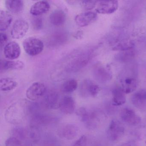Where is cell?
Here are the masks:
<instances>
[{
    "label": "cell",
    "mask_w": 146,
    "mask_h": 146,
    "mask_svg": "<svg viewBox=\"0 0 146 146\" xmlns=\"http://www.w3.org/2000/svg\"><path fill=\"white\" fill-rule=\"evenodd\" d=\"M25 107L20 103H17L10 106L6 111L5 118L8 123L19 124L23 122L26 116Z\"/></svg>",
    "instance_id": "1"
},
{
    "label": "cell",
    "mask_w": 146,
    "mask_h": 146,
    "mask_svg": "<svg viewBox=\"0 0 146 146\" xmlns=\"http://www.w3.org/2000/svg\"><path fill=\"white\" fill-rule=\"evenodd\" d=\"M23 45L25 52L31 56L38 55L44 48V44L42 41L36 37L26 38L23 42Z\"/></svg>",
    "instance_id": "2"
},
{
    "label": "cell",
    "mask_w": 146,
    "mask_h": 146,
    "mask_svg": "<svg viewBox=\"0 0 146 146\" xmlns=\"http://www.w3.org/2000/svg\"><path fill=\"white\" fill-rule=\"evenodd\" d=\"M93 56V50H89L83 53L71 62L67 69L71 72L78 71L88 64Z\"/></svg>",
    "instance_id": "3"
},
{
    "label": "cell",
    "mask_w": 146,
    "mask_h": 146,
    "mask_svg": "<svg viewBox=\"0 0 146 146\" xmlns=\"http://www.w3.org/2000/svg\"><path fill=\"white\" fill-rule=\"evenodd\" d=\"M125 128L122 123L117 119L111 121L107 131L108 138L112 141H118L123 135Z\"/></svg>",
    "instance_id": "4"
},
{
    "label": "cell",
    "mask_w": 146,
    "mask_h": 146,
    "mask_svg": "<svg viewBox=\"0 0 146 146\" xmlns=\"http://www.w3.org/2000/svg\"><path fill=\"white\" fill-rule=\"evenodd\" d=\"M47 92L46 85L40 82L33 83L27 89L26 97L31 101H36L44 96Z\"/></svg>",
    "instance_id": "5"
},
{
    "label": "cell",
    "mask_w": 146,
    "mask_h": 146,
    "mask_svg": "<svg viewBox=\"0 0 146 146\" xmlns=\"http://www.w3.org/2000/svg\"><path fill=\"white\" fill-rule=\"evenodd\" d=\"M79 90L82 96L94 97L98 95L100 88V86L93 80L85 79L81 83Z\"/></svg>",
    "instance_id": "6"
},
{
    "label": "cell",
    "mask_w": 146,
    "mask_h": 146,
    "mask_svg": "<svg viewBox=\"0 0 146 146\" xmlns=\"http://www.w3.org/2000/svg\"><path fill=\"white\" fill-rule=\"evenodd\" d=\"M29 29V23L23 19H17L14 22L11 30L13 39L19 40L25 36Z\"/></svg>",
    "instance_id": "7"
},
{
    "label": "cell",
    "mask_w": 146,
    "mask_h": 146,
    "mask_svg": "<svg viewBox=\"0 0 146 146\" xmlns=\"http://www.w3.org/2000/svg\"><path fill=\"white\" fill-rule=\"evenodd\" d=\"M94 77L96 81L102 83L107 82L112 78V74L109 69L100 63L94 66L93 70Z\"/></svg>",
    "instance_id": "8"
},
{
    "label": "cell",
    "mask_w": 146,
    "mask_h": 146,
    "mask_svg": "<svg viewBox=\"0 0 146 146\" xmlns=\"http://www.w3.org/2000/svg\"><path fill=\"white\" fill-rule=\"evenodd\" d=\"M120 87L125 94L134 92L138 85L137 79L134 75L125 73L120 79Z\"/></svg>",
    "instance_id": "9"
},
{
    "label": "cell",
    "mask_w": 146,
    "mask_h": 146,
    "mask_svg": "<svg viewBox=\"0 0 146 146\" xmlns=\"http://www.w3.org/2000/svg\"><path fill=\"white\" fill-rule=\"evenodd\" d=\"M118 6V2L116 1H97L96 11L100 14H112L117 10Z\"/></svg>",
    "instance_id": "10"
},
{
    "label": "cell",
    "mask_w": 146,
    "mask_h": 146,
    "mask_svg": "<svg viewBox=\"0 0 146 146\" xmlns=\"http://www.w3.org/2000/svg\"><path fill=\"white\" fill-rule=\"evenodd\" d=\"M120 117L123 121L131 125H136L141 123V117L132 109L123 108L121 111Z\"/></svg>",
    "instance_id": "11"
},
{
    "label": "cell",
    "mask_w": 146,
    "mask_h": 146,
    "mask_svg": "<svg viewBox=\"0 0 146 146\" xmlns=\"http://www.w3.org/2000/svg\"><path fill=\"white\" fill-rule=\"evenodd\" d=\"M97 17V14L94 12H85L77 15L75 17V21L78 26L86 27L94 23Z\"/></svg>",
    "instance_id": "12"
},
{
    "label": "cell",
    "mask_w": 146,
    "mask_h": 146,
    "mask_svg": "<svg viewBox=\"0 0 146 146\" xmlns=\"http://www.w3.org/2000/svg\"><path fill=\"white\" fill-rule=\"evenodd\" d=\"M4 53L5 58L9 60H14L18 58L21 54L19 44L14 41L8 42L4 47Z\"/></svg>",
    "instance_id": "13"
},
{
    "label": "cell",
    "mask_w": 146,
    "mask_h": 146,
    "mask_svg": "<svg viewBox=\"0 0 146 146\" xmlns=\"http://www.w3.org/2000/svg\"><path fill=\"white\" fill-rule=\"evenodd\" d=\"M131 101L133 106L137 109L146 111V90H141L133 94Z\"/></svg>",
    "instance_id": "14"
},
{
    "label": "cell",
    "mask_w": 146,
    "mask_h": 146,
    "mask_svg": "<svg viewBox=\"0 0 146 146\" xmlns=\"http://www.w3.org/2000/svg\"><path fill=\"white\" fill-rule=\"evenodd\" d=\"M75 101L71 96H64L60 100L58 108L64 114H72L75 111Z\"/></svg>",
    "instance_id": "15"
},
{
    "label": "cell",
    "mask_w": 146,
    "mask_h": 146,
    "mask_svg": "<svg viewBox=\"0 0 146 146\" xmlns=\"http://www.w3.org/2000/svg\"><path fill=\"white\" fill-rule=\"evenodd\" d=\"M50 5L48 2L45 1H37L31 7L30 13L33 16H39L49 11Z\"/></svg>",
    "instance_id": "16"
},
{
    "label": "cell",
    "mask_w": 146,
    "mask_h": 146,
    "mask_svg": "<svg viewBox=\"0 0 146 146\" xmlns=\"http://www.w3.org/2000/svg\"><path fill=\"white\" fill-rule=\"evenodd\" d=\"M25 66V64L23 61L20 60H1L0 68L2 70H23Z\"/></svg>",
    "instance_id": "17"
},
{
    "label": "cell",
    "mask_w": 146,
    "mask_h": 146,
    "mask_svg": "<svg viewBox=\"0 0 146 146\" xmlns=\"http://www.w3.org/2000/svg\"><path fill=\"white\" fill-rule=\"evenodd\" d=\"M78 132V128L76 125L69 124L62 128L60 131V135L68 140H72L76 137Z\"/></svg>",
    "instance_id": "18"
},
{
    "label": "cell",
    "mask_w": 146,
    "mask_h": 146,
    "mask_svg": "<svg viewBox=\"0 0 146 146\" xmlns=\"http://www.w3.org/2000/svg\"><path fill=\"white\" fill-rule=\"evenodd\" d=\"M49 20L51 23L54 26H61L66 22V15L62 10H55L50 14Z\"/></svg>",
    "instance_id": "19"
},
{
    "label": "cell",
    "mask_w": 146,
    "mask_h": 146,
    "mask_svg": "<svg viewBox=\"0 0 146 146\" xmlns=\"http://www.w3.org/2000/svg\"><path fill=\"white\" fill-rule=\"evenodd\" d=\"M125 94L120 87L114 88L112 91L113 105L120 106L123 105L126 102Z\"/></svg>",
    "instance_id": "20"
},
{
    "label": "cell",
    "mask_w": 146,
    "mask_h": 146,
    "mask_svg": "<svg viewBox=\"0 0 146 146\" xmlns=\"http://www.w3.org/2000/svg\"><path fill=\"white\" fill-rule=\"evenodd\" d=\"M60 100H59V96L55 92H50L46 94L44 98V103L48 108H58Z\"/></svg>",
    "instance_id": "21"
},
{
    "label": "cell",
    "mask_w": 146,
    "mask_h": 146,
    "mask_svg": "<svg viewBox=\"0 0 146 146\" xmlns=\"http://www.w3.org/2000/svg\"><path fill=\"white\" fill-rule=\"evenodd\" d=\"M5 5L7 9L13 13H20L24 8V2L22 0H6Z\"/></svg>",
    "instance_id": "22"
},
{
    "label": "cell",
    "mask_w": 146,
    "mask_h": 146,
    "mask_svg": "<svg viewBox=\"0 0 146 146\" xmlns=\"http://www.w3.org/2000/svg\"><path fill=\"white\" fill-rule=\"evenodd\" d=\"M13 17L10 13L5 10L0 11V31L4 32L6 30L11 24Z\"/></svg>",
    "instance_id": "23"
},
{
    "label": "cell",
    "mask_w": 146,
    "mask_h": 146,
    "mask_svg": "<svg viewBox=\"0 0 146 146\" xmlns=\"http://www.w3.org/2000/svg\"><path fill=\"white\" fill-rule=\"evenodd\" d=\"M17 85V82L11 78H2L0 80V89L3 92L11 91L15 89Z\"/></svg>",
    "instance_id": "24"
},
{
    "label": "cell",
    "mask_w": 146,
    "mask_h": 146,
    "mask_svg": "<svg viewBox=\"0 0 146 146\" xmlns=\"http://www.w3.org/2000/svg\"><path fill=\"white\" fill-rule=\"evenodd\" d=\"M135 53L132 49L128 51L120 52L116 55L115 58L119 62L125 63L132 60L135 58Z\"/></svg>",
    "instance_id": "25"
},
{
    "label": "cell",
    "mask_w": 146,
    "mask_h": 146,
    "mask_svg": "<svg viewBox=\"0 0 146 146\" xmlns=\"http://www.w3.org/2000/svg\"><path fill=\"white\" fill-rule=\"evenodd\" d=\"M135 47V43L131 40H125L119 42L116 46L113 48L114 51H123L132 50Z\"/></svg>",
    "instance_id": "26"
},
{
    "label": "cell",
    "mask_w": 146,
    "mask_h": 146,
    "mask_svg": "<svg viewBox=\"0 0 146 146\" xmlns=\"http://www.w3.org/2000/svg\"><path fill=\"white\" fill-rule=\"evenodd\" d=\"M78 87V83L76 80L70 79L67 80L63 84L61 90L62 92L65 93H70L75 91Z\"/></svg>",
    "instance_id": "27"
},
{
    "label": "cell",
    "mask_w": 146,
    "mask_h": 146,
    "mask_svg": "<svg viewBox=\"0 0 146 146\" xmlns=\"http://www.w3.org/2000/svg\"><path fill=\"white\" fill-rule=\"evenodd\" d=\"M48 117L42 114H35L31 119V127L37 128L38 126L45 124L49 121Z\"/></svg>",
    "instance_id": "28"
},
{
    "label": "cell",
    "mask_w": 146,
    "mask_h": 146,
    "mask_svg": "<svg viewBox=\"0 0 146 146\" xmlns=\"http://www.w3.org/2000/svg\"><path fill=\"white\" fill-rule=\"evenodd\" d=\"M51 45H58L62 44L66 41L67 35L64 32L59 31L54 33L51 37Z\"/></svg>",
    "instance_id": "29"
},
{
    "label": "cell",
    "mask_w": 146,
    "mask_h": 146,
    "mask_svg": "<svg viewBox=\"0 0 146 146\" xmlns=\"http://www.w3.org/2000/svg\"><path fill=\"white\" fill-rule=\"evenodd\" d=\"M6 146H23L21 140L15 137H11L7 139Z\"/></svg>",
    "instance_id": "30"
},
{
    "label": "cell",
    "mask_w": 146,
    "mask_h": 146,
    "mask_svg": "<svg viewBox=\"0 0 146 146\" xmlns=\"http://www.w3.org/2000/svg\"><path fill=\"white\" fill-rule=\"evenodd\" d=\"M27 135L33 141H38L40 135L37 128L32 127L27 131Z\"/></svg>",
    "instance_id": "31"
},
{
    "label": "cell",
    "mask_w": 146,
    "mask_h": 146,
    "mask_svg": "<svg viewBox=\"0 0 146 146\" xmlns=\"http://www.w3.org/2000/svg\"><path fill=\"white\" fill-rule=\"evenodd\" d=\"M97 1H82L81 5L83 8L85 10H90L96 6Z\"/></svg>",
    "instance_id": "32"
},
{
    "label": "cell",
    "mask_w": 146,
    "mask_h": 146,
    "mask_svg": "<svg viewBox=\"0 0 146 146\" xmlns=\"http://www.w3.org/2000/svg\"><path fill=\"white\" fill-rule=\"evenodd\" d=\"M32 25L36 30H39L42 28L43 22L40 17H35L32 20Z\"/></svg>",
    "instance_id": "33"
},
{
    "label": "cell",
    "mask_w": 146,
    "mask_h": 146,
    "mask_svg": "<svg viewBox=\"0 0 146 146\" xmlns=\"http://www.w3.org/2000/svg\"><path fill=\"white\" fill-rule=\"evenodd\" d=\"M87 143V137L84 135H83L75 142L72 146H86Z\"/></svg>",
    "instance_id": "34"
},
{
    "label": "cell",
    "mask_w": 146,
    "mask_h": 146,
    "mask_svg": "<svg viewBox=\"0 0 146 146\" xmlns=\"http://www.w3.org/2000/svg\"><path fill=\"white\" fill-rule=\"evenodd\" d=\"M8 40V36L7 34L4 32L0 33V45L1 47H2L7 42Z\"/></svg>",
    "instance_id": "35"
},
{
    "label": "cell",
    "mask_w": 146,
    "mask_h": 146,
    "mask_svg": "<svg viewBox=\"0 0 146 146\" xmlns=\"http://www.w3.org/2000/svg\"><path fill=\"white\" fill-rule=\"evenodd\" d=\"M83 32L82 31H78L73 35V37L76 40H81L83 37Z\"/></svg>",
    "instance_id": "36"
},
{
    "label": "cell",
    "mask_w": 146,
    "mask_h": 146,
    "mask_svg": "<svg viewBox=\"0 0 146 146\" xmlns=\"http://www.w3.org/2000/svg\"><path fill=\"white\" fill-rule=\"evenodd\" d=\"M119 146H132V144L131 143H123V144H121Z\"/></svg>",
    "instance_id": "37"
}]
</instances>
